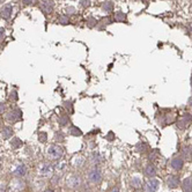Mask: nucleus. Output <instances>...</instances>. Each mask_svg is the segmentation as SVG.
<instances>
[{
	"mask_svg": "<svg viewBox=\"0 0 192 192\" xmlns=\"http://www.w3.org/2000/svg\"><path fill=\"white\" fill-rule=\"evenodd\" d=\"M64 104H65V108L67 109V111H68L69 114H73L74 110H73V106H72V103H71V102H65Z\"/></svg>",
	"mask_w": 192,
	"mask_h": 192,
	"instance_id": "nucleus-20",
	"label": "nucleus"
},
{
	"mask_svg": "<svg viewBox=\"0 0 192 192\" xmlns=\"http://www.w3.org/2000/svg\"><path fill=\"white\" fill-rule=\"evenodd\" d=\"M182 189L184 192H192V178H185L183 180Z\"/></svg>",
	"mask_w": 192,
	"mask_h": 192,
	"instance_id": "nucleus-10",
	"label": "nucleus"
},
{
	"mask_svg": "<svg viewBox=\"0 0 192 192\" xmlns=\"http://www.w3.org/2000/svg\"><path fill=\"white\" fill-rule=\"evenodd\" d=\"M7 118L10 122H13V123L19 122L21 119V111L20 110H12L7 114Z\"/></svg>",
	"mask_w": 192,
	"mask_h": 192,
	"instance_id": "nucleus-6",
	"label": "nucleus"
},
{
	"mask_svg": "<svg viewBox=\"0 0 192 192\" xmlns=\"http://www.w3.org/2000/svg\"><path fill=\"white\" fill-rule=\"evenodd\" d=\"M111 192H119V190H118L117 187H114V189L111 190Z\"/></svg>",
	"mask_w": 192,
	"mask_h": 192,
	"instance_id": "nucleus-30",
	"label": "nucleus"
},
{
	"mask_svg": "<svg viewBox=\"0 0 192 192\" xmlns=\"http://www.w3.org/2000/svg\"><path fill=\"white\" fill-rule=\"evenodd\" d=\"M157 156H159V152L157 150H153L150 153V155H149V159H150V161H155Z\"/></svg>",
	"mask_w": 192,
	"mask_h": 192,
	"instance_id": "nucleus-21",
	"label": "nucleus"
},
{
	"mask_svg": "<svg viewBox=\"0 0 192 192\" xmlns=\"http://www.w3.org/2000/svg\"><path fill=\"white\" fill-rule=\"evenodd\" d=\"M63 154H64V149L59 145H51L48 148V155L51 160H58L63 156Z\"/></svg>",
	"mask_w": 192,
	"mask_h": 192,
	"instance_id": "nucleus-1",
	"label": "nucleus"
},
{
	"mask_svg": "<svg viewBox=\"0 0 192 192\" xmlns=\"http://www.w3.org/2000/svg\"><path fill=\"white\" fill-rule=\"evenodd\" d=\"M5 110H6V107H5V104L0 103V115H3V114L5 112Z\"/></svg>",
	"mask_w": 192,
	"mask_h": 192,
	"instance_id": "nucleus-27",
	"label": "nucleus"
},
{
	"mask_svg": "<svg viewBox=\"0 0 192 192\" xmlns=\"http://www.w3.org/2000/svg\"><path fill=\"white\" fill-rule=\"evenodd\" d=\"M191 86H192V78H191Z\"/></svg>",
	"mask_w": 192,
	"mask_h": 192,
	"instance_id": "nucleus-34",
	"label": "nucleus"
},
{
	"mask_svg": "<svg viewBox=\"0 0 192 192\" xmlns=\"http://www.w3.org/2000/svg\"><path fill=\"white\" fill-rule=\"evenodd\" d=\"M81 3H82L83 6H89V0H82Z\"/></svg>",
	"mask_w": 192,
	"mask_h": 192,
	"instance_id": "nucleus-28",
	"label": "nucleus"
},
{
	"mask_svg": "<svg viewBox=\"0 0 192 192\" xmlns=\"http://www.w3.org/2000/svg\"><path fill=\"white\" fill-rule=\"evenodd\" d=\"M43 192H54L53 190H51V189H46V190H44Z\"/></svg>",
	"mask_w": 192,
	"mask_h": 192,
	"instance_id": "nucleus-31",
	"label": "nucleus"
},
{
	"mask_svg": "<svg viewBox=\"0 0 192 192\" xmlns=\"http://www.w3.org/2000/svg\"><path fill=\"white\" fill-rule=\"evenodd\" d=\"M12 135H13V129L10 127V126H5L4 130H3V137H4V139H8Z\"/></svg>",
	"mask_w": 192,
	"mask_h": 192,
	"instance_id": "nucleus-12",
	"label": "nucleus"
},
{
	"mask_svg": "<svg viewBox=\"0 0 192 192\" xmlns=\"http://www.w3.org/2000/svg\"><path fill=\"white\" fill-rule=\"evenodd\" d=\"M106 138H107V140L112 141V140H115V133H114V132H109V134H108Z\"/></svg>",
	"mask_w": 192,
	"mask_h": 192,
	"instance_id": "nucleus-24",
	"label": "nucleus"
},
{
	"mask_svg": "<svg viewBox=\"0 0 192 192\" xmlns=\"http://www.w3.org/2000/svg\"><path fill=\"white\" fill-rule=\"evenodd\" d=\"M88 176H89V180H90L91 183H94V184H99V183H101V180H102V174H101V171H100L97 168L90 169Z\"/></svg>",
	"mask_w": 192,
	"mask_h": 192,
	"instance_id": "nucleus-2",
	"label": "nucleus"
},
{
	"mask_svg": "<svg viewBox=\"0 0 192 192\" xmlns=\"http://www.w3.org/2000/svg\"><path fill=\"white\" fill-rule=\"evenodd\" d=\"M192 122V116L190 114H185L178 122H177V126L180 129H186Z\"/></svg>",
	"mask_w": 192,
	"mask_h": 192,
	"instance_id": "nucleus-4",
	"label": "nucleus"
},
{
	"mask_svg": "<svg viewBox=\"0 0 192 192\" xmlns=\"http://www.w3.org/2000/svg\"><path fill=\"white\" fill-rule=\"evenodd\" d=\"M23 1H25V3H26V4L28 5V4H30V3L33 1V0H23Z\"/></svg>",
	"mask_w": 192,
	"mask_h": 192,
	"instance_id": "nucleus-32",
	"label": "nucleus"
},
{
	"mask_svg": "<svg viewBox=\"0 0 192 192\" xmlns=\"http://www.w3.org/2000/svg\"><path fill=\"white\" fill-rule=\"evenodd\" d=\"M52 183H53V184H57V183H58V177L54 176V177L52 178Z\"/></svg>",
	"mask_w": 192,
	"mask_h": 192,
	"instance_id": "nucleus-29",
	"label": "nucleus"
},
{
	"mask_svg": "<svg viewBox=\"0 0 192 192\" xmlns=\"http://www.w3.org/2000/svg\"><path fill=\"white\" fill-rule=\"evenodd\" d=\"M80 184H81V179L78 175H72L67 178V186H69L71 189H76Z\"/></svg>",
	"mask_w": 192,
	"mask_h": 192,
	"instance_id": "nucleus-5",
	"label": "nucleus"
},
{
	"mask_svg": "<svg viewBox=\"0 0 192 192\" xmlns=\"http://www.w3.org/2000/svg\"><path fill=\"white\" fill-rule=\"evenodd\" d=\"M157 186H159V182L153 178V179H149L145 183L144 190H145V192H155L157 190Z\"/></svg>",
	"mask_w": 192,
	"mask_h": 192,
	"instance_id": "nucleus-3",
	"label": "nucleus"
},
{
	"mask_svg": "<svg viewBox=\"0 0 192 192\" xmlns=\"http://www.w3.org/2000/svg\"><path fill=\"white\" fill-rule=\"evenodd\" d=\"M132 185H133L134 187H139V186H140V180H139L138 178H134V179L132 180Z\"/></svg>",
	"mask_w": 192,
	"mask_h": 192,
	"instance_id": "nucleus-25",
	"label": "nucleus"
},
{
	"mask_svg": "<svg viewBox=\"0 0 192 192\" xmlns=\"http://www.w3.org/2000/svg\"><path fill=\"white\" fill-rule=\"evenodd\" d=\"M11 100H14V101H16V100H18L16 91H12V93H11Z\"/></svg>",
	"mask_w": 192,
	"mask_h": 192,
	"instance_id": "nucleus-26",
	"label": "nucleus"
},
{
	"mask_svg": "<svg viewBox=\"0 0 192 192\" xmlns=\"http://www.w3.org/2000/svg\"><path fill=\"white\" fill-rule=\"evenodd\" d=\"M46 139H48L46 133H44V132L39 133V141H41V142H46Z\"/></svg>",
	"mask_w": 192,
	"mask_h": 192,
	"instance_id": "nucleus-23",
	"label": "nucleus"
},
{
	"mask_svg": "<svg viewBox=\"0 0 192 192\" xmlns=\"http://www.w3.org/2000/svg\"><path fill=\"white\" fill-rule=\"evenodd\" d=\"M183 156L186 161H192V146H185L183 148Z\"/></svg>",
	"mask_w": 192,
	"mask_h": 192,
	"instance_id": "nucleus-9",
	"label": "nucleus"
},
{
	"mask_svg": "<svg viewBox=\"0 0 192 192\" xmlns=\"http://www.w3.org/2000/svg\"><path fill=\"white\" fill-rule=\"evenodd\" d=\"M69 133L72 134V135H75V137H80V135H82V131L80 130V129H78L76 126H71L69 127Z\"/></svg>",
	"mask_w": 192,
	"mask_h": 192,
	"instance_id": "nucleus-14",
	"label": "nucleus"
},
{
	"mask_svg": "<svg viewBox=\"0 0 192 192\" xmlns=\"http://www.w3.org/2000/svg\"><path fill=\"white\" fill-rule=\"evenodd\" d=\"M190 108H191V110H190V112H189V114H190V115H191V116H192V106H191V107H190Z\"/></svg>",
	"mask_w": 192,
	"mask_h": 192,
	"instance_id": "nucleus-33",
	"label": "nucleus"
},
{
	"mask_svg": "<svg viewBox=\"0 0 192 192\" xmlns=\"http://www.w3.org/2000/svg\"><path fill=\"white\" fill-rule=\"evenodd\" d=\"M41 170H42V171H41V174H42V175H45V174H50V172H51V170H52V168H51L50 165L45 164V165H44V168H42Z\"/></svg>",
	"mask_w": 192,
	"mask_h": 192,
	"instance_id": "nucleus-19",
	"label": "nucleus"
},
{
	"mask_svg": "<svg viewBox=\"0 0 192 192\" xmlns=\"http://www.w3.org/2000/svg\"><path fill=\"white\" fill-rule=\"evenodd\" d=\"M137 150L139 153H146L148 150V145L146 142H139L137 145Z\"/></svg>",
	"mask_w": 192,
	"mask_h": 192,
	"instance_id": "nucleus-13",
	"label": "nucleus"
},
{
	"mask_svg": "<svg viewBox=\"0 0 192 192\" xmlns=\"http://www.w3.org/2000/svg\"><path fill=\"white\" fill-rule=\"evenodd\" d=\"M11 145L13 148H19L20 146H22V141L19 139V138H14L12 141H11Z\"/></svg>",
	"mask_w": 192,
	"mask_h": 192,
	"instance_id": "nucleus-17",
	"label": "nucleus"
},
{
	"mask_svg": "<svg viewBox=\"0 0 192 192\" xmlns=\"http://www.w3.org/2000/svg\"><path fill=\"white\" fill-rule=\"evenodd\" d=\"M11 15V6H7L5 10H3V16L5 19H8Z\"/></svg>",
	"mask_w": 192,
	"mask_h": 192,
	"instance_id": "nucleus-18",
	"label": "nucleus"
},
{
	"mask_svg": "<svg viewBox=\"0 0 192 192\" xmlns=\"http://www.w3.org/2000/svg\"><path fill=\"white\" fill-rule=\"evenodd\" d=\"M167 184L170 189H176L179 185V179L177 176H169L167 179Z\"/></svg>",
	"mask_w": 192,
	"mask_h": 192,
	"instance_id": "nucleus-7",
	"label": "nucleus"
},
{
	"mask_svg": "<svg viewBox=\"0 0 192 192\" xmlns=\"http://www.w3.org/2000/svg\"><path fill=\"white\" fill-rule=\"evenodd\" d=\"M145 174L146 176L148 177H154L156 175V170H155V167L153 164H148L146 168H145Z\"/></svg>",
	"mask_w": 192,
	"mask_h": 192,
	"instance_id": "nucleus-11",
	"label": "nucleus"
},
{
	"mask_svg": "<svg viewBox=\"0 0 192 192\" xmlns=\"http://www.w3.org/2000/svg\"><path fill=\"white\" fill-rule=\"evenodd\" d=\"M58 122H59V124H60L61 126H65V125H67V124L69 123V118H68L67 115H61V116L59 117Z\"/></svg>",
	"mask_w": 192,
	"mask_h": 192,
	"instance_id": "nucleus-15",
	"label": "nucleus"
},
{
	"mask_svg": "<svg viewBox=\"0 0 192 192\" xmlns=\"http://www.w3.org/2000/svg\"><path fill=\"white\" fill-rule=\"evenodd\" d=\"M56 139H57V140H59V142H61V141H64V139H65V137H64V134H63V132H57V133H56Z\"/></svg>",
	"mask_w": 192,
	"mask_h": 192,
	"instance_id": "nucleus-22",
	"label": "nucleus"
},
{
	"mask_svg": "<svg viewBox=\"0 0 192 192\" xmlns=\"http://www.w3.org/2000/svg\"><path fill=\"white\" fill-rule=\"evenodd\" d=\"M183 164H184V160L182 157H175L171 161V167L175 170H180L183 168Z\"/></svg>",
	"mask_w": 192,
	"mask_h": 192,
	"instance_id": "nucleus-8",
	"label": "nucleus"
},
{
	"mask_svg": "<svg viewBox=\"0 0 192 192\" xmlns=\"http://www.w3.org/2000/svg\"><path fill=\"white\" fill-rule=\"evenodd\" d=\"M26 172H27L26 167H25V165H19V167L16 168V170L14 171V175H16V176H23Z\"/></svg>",
	"mask_w": 192,
	"mask_h": 192,
	"instance_id": "nucleus-16",
	"label": "nucleus"
}]
</instances>
